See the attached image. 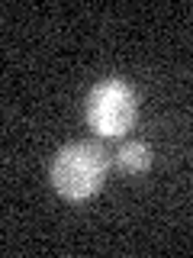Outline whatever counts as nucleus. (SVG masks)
<instances>
[{"label":"nucleus","mask_w":193,"mask_h":258,"mask_svg":"<svg viewBox=\"0 0 193 258\" xmlns=\"http://www.w3.org/2000/svg\"><path fill=\"white\" fill-rule=\"evenodd\" d=\"M107 155L93 142H68L52 158L48 177L64 200H87L107 181Z\"/></svg>","instance_id":"nucleus-1"},{"label":"nucleus","mask_w":193,"mask_h":258,"mask_svg":"<svg viewBox=\"0 0 193 258\" xmlns=\"http://www.w3.org/2000/svg\"><path fill=\"white\" fill-rule=\"evenodd\" d=\"M116 165H119V171H126V174H142V171H148V165H151L148 145L139 142V139L123 142V145H119V152H116Z\"/></svg>","instance_id":"nucleus-3"},{"label":"nucleus","mask_w":193,"mask_h":258,"mask_svg":"<svg viewBox=\"0 0 193 258\" xmlns=\"http://www.w3.org/2000/svg\"><path fill=\"white\" fill-rule=\"evenodd\" d=\"M135 91L119 78H107L90 91L87 97V123L96 136L103 139H116L126 136L135 123Z\"/></svg>","instance_id":"nucleus-2"}]
</instances>
